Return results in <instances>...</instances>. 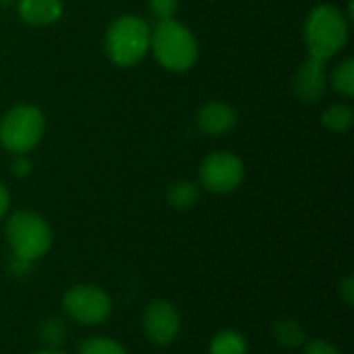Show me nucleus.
Returning a JSON list of instances; mask_svg holds the SVG:
<instances>
[{
  "instance_id": "1",
  "label": "nucleus",
  "mask_w": 354,
  "mask_h": 354,
  "mask_svg": "<svg viewBox=\"0 0 354 354\" xmlns=\"http://www.w3.org/2000/svg\"><path fill=\"white\" fill-rule=\"evenodd\" d=\"M156 60L172 73H185L199 58V44L193 31L176 19L158 21L151 29V46Z\"/></svg>"
},
{
  "instance_id": "2",
  "label": "nucleus",
  "mask_w": 354,
  "mask_h": 354,
  "mask_svg": "<svg viewBox=\"0 0 354 354\" xmlns=\"http://www.w3.org/2000/svg\"><path fill=\"white\" fill-rule=\"evenodd\" d=\"M305 41L309 56L328 62L348 41V19L334 4H319L305 23Z\"/></svg>"
},
{
  "instance_id": "3",
  "label": "nucleus",
  "mask_w": 354,
  "mask_h": 354,
  "mask_svg": "<svg viewBox=\"0 0 354 354\" xmlns=\"http://www.w3.org/2000/svg\"><path fill=\"white\" fill-rule=\"evenodd\" d=\"M151 46V27L137 15L118 17L106 31V52L116 66L129 68L145 58Z\"/></svg>"
},
{
  "instance_id": "4",
  "label": "nucleus",
  "mask_w": 354,
  "mask_h": 354,
  "mask_svg": "<svg viewBox=\"0 0 354 354\" xmlns=\"http://www.w3.org/2000/svg\"><path fill=\"white\" fill-rule=\"evenodd\" d=\"M4 234H6L10 253L33 263L41 259L52 249V243H54V232L48 220L29 209L15 212L6 220Z\"/></svg>"
},
{
  "instance_id": "5",
  "label": "nucleus",
  "mask_w": 354,
  "mask_h": 354,
  "mask_svg": "<svg viewBox=\"0 0 354 354\" xmlns=\"http://www.w3.org/2000/svg\"><path fill=\"white\" fill-rule=\"evenodd\" d=\"M46 120L39 108L19 104L10 108L0 120V145L12 153H29L44 137Z\"/></svg>"
},
{
  "instance_id": "6",
  "label": "nucleus",
  "mask_w": 354,
  "mask_h": 354,
  "mask_svg": "<svg viewBox=\"0 0 354 354\" xmlns=\"http://www.w3.org/2000/svg\"><path fill=\"white\" fill-rule=\"evenodd\" d=\"M62 309L81 326H100L112 315V299L97 284H75L64 292Z\"/></svg>"
},
{
  "instance_id": "7",
  "label": "nucleus",
  "mask_w": 354,
  "mask_h": 354,
  "mask_svg": "<svg viewBox=\"0 0 354 354\" xmlns=\"http://www.w3.org/2000/svg\"><path fill=\"white\" fill-rule=\"evenodd\" d=\"M245 180V164L239 156L228 151H216L203 158L199 166V185L216 195L236 191Z\"/></svg>"
},
{
  "instance_id": "8",
  "label": "nucleus",
  "mask_w": 354,
  "mask_h": 354,
  "mask_svg": "<svg viewBox=\"0 0 354 354\" xmlns=\"http://www.w3.org/2000/svg\"><path fill=\"white\" fill-rule=\"evenodd\" d=\"M141 328H143L145 338L151 344L168 346L178 338L180 328H183V317L174 303L158 299L145 307L141 315Z\"/></svg>"
},
{
  "instance_id": "9",
  "label": "nucleus",
  "mask_w": 354,
  "mask_h": 354,
  "mask_svg": "<svg viewBox=\"0 0 354 354\" xmlns=\"http://www.w3.org/2000/svg\"><path fill=\"white\" fill-rule=\"evenodd\" d=\"M328 89V79H326V62L319 58L309 56L297 71L295 75V93L299 100L307 104H315L317 100L324 97Z\"/></svg>"
},
{
  "instance_id": "10",
  "label": "nucleus",
  "mask_w": 354,
  "mask_h": 354,
  "mask_svg": "<svg viewBox=\"0 0 354 354\" xmlns=\"http://www.w3.org/2000/svg\"><path fill=\"white\" fill-rule=\"evenodd\" d=\"M236 120L239 118H236L234 108L224 104V102H209L197 114L199 129L212 137H220V135L230 133L236 127Z\"/></svg>"
},
{
  "instance_id": "11",
  "label": "nucleus",
  "mask_w": 354,
  "mask_h": 354,
  "mask_svg": "<svg viewBox=\"0 0 354 354\" xmlns=\"http://www.w3.org/2000/svg\"><path fill=\"white\" fill-rule=\"evenodd\" d=\"M19 17L35 27H46L62 17V0H17Z\"/></svg>"
},
{
  "instance_id": "12",
  "label": "nucleus",
  "mask_w": 354,
  "mask_h": 354,
  "mask_svg": "<svg viewBox=\"0 0 354 354\" xmlns=\"http://www.w3.org/2000/svg\"><path fill=\"white\" fill-rule=\"evenodd\" d=\"M272 336L282 348H301L307 342V330L295 317H280L272 326Z\"/></svg>"
},
{
  "instance_id": "13",
  "label": "nucleus",
  "mask_w": 354,
  "mask_h": 354,
  "mask_svg": "<svg viewBox=\"0 0 354 354\" xmlns=\"http://www.w3.org/2000/svg\"><path fill=\"white\" fill-rule=\"evenodd\" d=\"M249 342L236 330H220L209 340V354H247Z\"/></svg>"
},
{
  "instance_id": "14",
  "label": "nucleus",
  "mask_w": 354,
  "mask_h": 354,
  "mask_svg": "<svg viewBox=\"0 0 354 354\" xmlns=\"http://www.w3.org/2000/svg\"><path fill=\"white\" fill-rule=\"evenodd\" d=\"M166 199H168L170 207H174L178 212L191 209L199 201V185H195L191 180H176L174 185H170Z\"/></svg>"
},
{
  "instance_id": "15",
  "label": "nucleus",
  "mask_w": 354,
  "mask_h": 354,
  "mask_svg": "<svg viewBox=\"0 0 354 354\" xmlns=\"http://www.w3.org/2000/svg\"><path fill=\"white\" fill-rule=\"evenodd\" d=\"M66 336H68V328L62 317L50 315L39 326V338L46 348H62L66 344Z\"/></svg>"
},
{
  "instance_id": "16",
  "label": "nucleus",
  "mask_w": 354,
  "mask_h": 354,
  "mask_svg": "<svg viewBox=\"0 0 354 354\" xmlns=\"http://www.w3.org/2000/svg\"><path fill=\"white\" fill-rule=\"evenodd\" d=\"M353 108L346 104H332L324 114H322V122L326 129L334 131V133H344L351 129L353 124Z\"/></svg>"
},
{
  "instance_id": "17",
  "label": "nucleus",
  "mask_w": 354,
  "mask_h": 354,
  "mask_svg": "<svg viewBox=\"0 0 354 354\" xmlns=\"http://www.w3.org/2000/svg\"><path fill=\"white\" fill-rule=\"evenodd\" d=\"M332 87L342 93L344 97H353L354 95V60L346 58L342 60L334 73H332Z\"/></svg>"
},
{
  "instance_id": "18",
  "label": "nucleus",
  "mask_w": 354,
  "mask_h": 354,
  "mask_svg": "<svg viewBox=\"0 0 354 354\" xmlns=\"http://www.w3.org/2000/svg\"><path fill=\"white\" fill-rule=\"evenodd\" d=\"M77 354H129L127 348L122 344H118L116 340L112 338H106V336H93V338H87L81 346H79V353Z\"/></svg>"
},
{
  "instance_id": "19",
  "label": "nucleus",
  "mask_w": 354,
  "mask_h": 354,
  "mask_svg": "<svg viewBox=\"0 0 354 354\" xmlns=\"http://www.w3.org/2000/svg\"><path fill=\"white\" fill-rule=\"evenodd\" d=\"M33 266H35L33 261H27V259H23V257H17V255H12V253H10V257H8V261L4 263L8 276H10V278H17V280L27 278V276L31 274Z\"/></svg>"
},
{
  "instance_id": "20",
  "label": "nucleus",
  "mask_w": 354,
  "mask_h": 354,
  "mask_svg": "<svg viewBox=\"0 0 354 354\" xmlns=\"http://www.w3.org/2000/svg\"><path fill=\"white\" fill-rule=\"evenodd\" d=\"M149 10L158 21L174 19L178 10V0H149Z\"/></svg>"
},
{
  "instance_id": "21",
  "label": "nucleus",
  "mask_w": 354,
  "mask_h": 354,
  "mask_svg": "<svg viewBox=\"0 0 354 354\" xmlns=\"http://www.w3.org/2000/svg\"><path fill=\"white\" fill-rule=\"evenodd\" d=\"M31 170H33V164H31V160L27 158V153H19V156H15V160L10 162V174H12L15 178H27V176L31 174Z\"/></svg>"
},
{
  "instance_id": "22",
  "label": "nucleus",
  "mask_w": 354,
  "mask_h": 354,
  "mask_svg": "<svg viewBox=\"0 0 354 354\" xmlns=\"http://www.w3.org/2000/svg\"><path fill=\"white\" fill-rule=\"evenodd\" d=\"M303 354H342V353H340L332 342L317 338V340H309V342H305V344H303Z\"/></svg>"
},
{
  "instance_id": "23",
  "label": "nucleus",
  "mask_w": 354,
  "mask_h": 354,
  "mask_svg": "<svg viewBox=\"0 0 354 354\" xmlns=\"http://www.w3.org/2000/svg\"><path fill=\"white\" fill-rule=\"evenodd\" d=\"M338 292L344 301L346 307H353L354 305V278L348 274L340 280V286H338Z\"/></svg>"
},
{
  "instance_id": "24",
  "label": "nucleus",
  "mask_w": 354,
  "mask_h": 354,
  "mask_svg": "<svg viewBox=\"0 0 354 354\" xmlns=\"http://www.w3.org/2000/svg\"><path fill=\"white\" fill-rule=\"evenodd\" d=\"M8 207H10V193H8V189H6V185L0 180V220L6 216V212H8Z\"/></svg>"
},
{
  "instance_id": "25",
  "label": "nucleus",
  "mask_w": 354,
  "mask_h": 354,
  "mask_svg": "<svg viewBox=\"0 0 354 354\" xmlns=\"http://www.w3.org/2000/svg\"><path fill=\"white\" fill-rule=\"evenodd\" d=\"M31 354H66V353H62L60 348H41V351H35V353H31Z\"/></svg>"
},
{
  "instance_id": "26",
  "label": "nucleus",
  "mask_w": 354,
  "mask_h": 354,
  "mask_svg": "<svg viewBox=\"0 0 354 354\" xmlns=\"http://www.w3.org/2000/svg\"><path fill=\"white\" fill-rule=\"evenodd\" d=\"M12 2H17V0H0V4H12Z\"/></svg>"
}]
</instances>
